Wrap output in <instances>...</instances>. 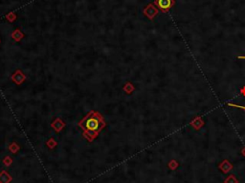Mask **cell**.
Instances as JSON below:
<instances>
[{"label":"cell","instance_id":"cell-1","mask_svg":"<svg viewBox=\"0 0 245 183\" xmlns=\"http://www.w3.org/2000/svg\"><path fill=\"white\" fill-rule=\"evenodd\" d=\"M80 126L83 128L85 133H88L89 136L94 137L105 127V122L99 113L91 112L80 122Z\"/></svg>","mask_w":245,"mask_h":183},{"label":"cell","instance_id":"cell-2","mask_svg":"<svg viewBox=\"0 0 245 183\" xmlns=\"http://www.w3.org/2000/svg\"><path fill=\"white\" fill-rule=\"evenodd\" d=\"M155 5L162 12H168L174 5V0H155Z\"/></svg>","mask_w":245,"mask_h":183},{"label":"cell","instance_id":"cell-3","mask_svg":"<svg viewBox=\"0 0 245 183\" xmlns=\"http://www.w3.org/2000/svg\"><path fill=\"white\" fill-rule=\"evenodd\" d=\"M144 13H145V16H147L149 19H153L155 17V16L158 13V10L153 4H149L144 9Z\"/></svg>","mask_w":245,"mask_h":183},{"label":"cell","instance_id":"cell-4","mask_svg":"<svg viewBox=\"0 0 245 183\" xmlns=\"http://www.w3.org/2000/svg\"><path fill=\"white\" fill-rule=\"evenodd\" d=\"M12 36L13 38H15V39L16 40V41H18V40H20V39H21V38H23V34H22L21 32H20L19 30H16L15 32L12 33Z\"/></svg>","mask_w":245,"mask_h":183},{"label":"cell","instance_id":"cell-5","mask_svg":"<svg viewBox=\"0 0 245 183\" xmlns=\"http://www.w3.org/2000/svg\"><path fill=\"white\" fill-rule=\"evenodd\" d=\"M6 17H7V19L9 20V21L12 22V21H13V20L16 18V16L13 13H8V15L6 16Z\"/></svg>","mask_w":245,"mask_h":183},{"label":"cell","instance_id":"cell-6","mask_svg":"<svg viewBox=\"0 0 245 183\" xmlns=\"http://www.w3.org/2000/svg\"><path fill=\"white\" fill-rule=\"evenodd\" d=\"M229 106H233V107H239V108H241V109H244L245 110V106H240V105H235V104H228Z\"/></svg>","mask_w":245,"mask_h":183},{"label":"cell","instance_id":"cell-7","mask_svg":"<svg viewBox=\"0 0 245 183\" xmlns=\"http://www.w3.org/2000/svg\"><path fill=\"white\" fill-rule=\"evenodd\" d=\"M242 152H243V154H244V155H245V149H244V150H243V151H242Z\"/></svg>","mask_w":245,"mask_h":183},{"label":"cell","instance_id":"cell-8","mask_svg":"<svg viewBox=\"0 0 245 183\" xmlns=\"http://www.w3.org/2000/svg\"><path fill=\"white\" fill-rule=\"evenodd\" d=\"M240 59H245V57H239Z\"/></svg>","mask_w":245,"mask_h":183}]
</instances>
